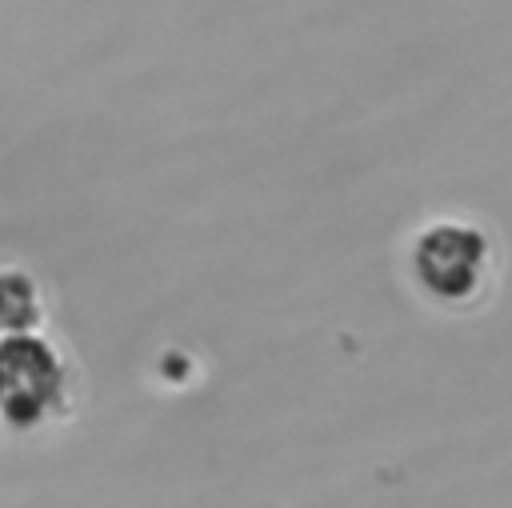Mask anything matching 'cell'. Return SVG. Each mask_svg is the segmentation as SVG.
<instances>
[{
    "label": "cell",
    "mask_w": 512,
    "mask_h": 508,
    "mask_svg": "<svg viewBox=\"0 0 512 508\" xmlns=\"http://www.w3.org/2000/svg\"><path fill=\"white\" fill-rule=\"evenodd\" d=\"M56 388H60V364L40 340L12 336L0 344V408L8 420L16 424L40 420Z\"/></svg>",
    "instance_id": "cell-1"
},
{
    "label": "cell",
    "mask_w": 512,
    "mask_h": 508,
    "mask_svg": "<svg viewBox=\"0 0 512 508\" xmlns=\"http://www.w3.org/2000/svg\"><path fill=\"white\" fill-rule=\"evenodd\" d=\"M36 316L32 288L20 276H0V332H20Z\"/></svg>",
    "instance_id": "cell-3"
},
{
    "label": "cell",
    "mask_w": 512,
    "mask_h": 508,
    "mask_svg": "<svg viewBox=\"0 0 512 508\" xmlns=\"http://www.w3.org/2000/svg\"><path fill=\"white\" fill-rule=\"evenodd\" d=\"M480 240L468 228H436L420 244V272L440 296H464L480 272Z\"/></svg>",
    "instance_id": "cell-2"
}]
</instances>
